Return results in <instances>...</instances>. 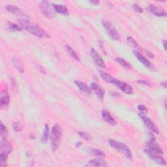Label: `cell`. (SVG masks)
Wrapping results in <instances>:
<instances>
[{
    "label": "cell",
    "instance_id": "obj_1",
    "mask_svg": "<svg viewBox=\"0 0 167 167\" xmlns=\"http://www.w3.org/2000/svg\"><path fill=\"white\" fill-rule=\"evenodd\" d=\"M18 22L22 29L27 31L33 35L41 39L50 38L49 33L35 23H33L25 19H19Z\"/></svg>",
    "mask_w": 167,
    "mask_h": 167
},
{
    "label": "cell",
    "instance_id": "obj_2",
    "mask_svg": "<svg viewBox=\"0 0 167 167\" xmlns=\"http://www.w3.org/2000/svg\"><path fill=\"white\" fill-rule=\"evenodd\" d=\"M13 146L7 138H2L0 143V166L2 167L7 166L6 161L9 155L13 151Z\"/></svg>",
    "mask_w": 167,
    "mask_h": 167
},
{
    "label": "cell",
    "instance_id": "obj_3",
    "mask_svg": "<svg viewBox=\"0 0 167 167\" xmlns=\"http://www.w3.org/2000/svg\"><path fill=\"white\" fill-rule=\"evenodd\" d=\"M62 137V127L59 123H55L51 131V146L52 150L55 152L59 148Z\"/></svg>",
    "mask_w": 167,
    "mask_h": 167
},
{
    "label": "cell",
    "instance_id": "obj_4",
    "mask_svg": "<svg viewBox=\"0 0 167 167\" xmlns=\"http://www.w3.org/2000/svg\"><path fill=\"white\" fill-rule=\"evenodd\" d=\"M108 143L112 148L117 150L118 152L122 154L125 157L128 159L129 160H132V153L130 149L126 144H125L122 143H120V142L115 140L114 139H108Z\"/></svg>",
    "mask_w": 167,
    "mask_h": 167
},
{
    "label": "cell",
    "instance_id": "obj_5",
    "mask_svg": "<svg viewBox=\"0 0 167 167\" xmlns=\"http://www.w3.org/2000/svg\"><path fill=\"white\" fill-rule=\"evenodd\" d=\"M39 9L45 17L48 19H53L56 12L54 11V8L53 3L52 4L48 1H42L39 3Z\"/></svg>",
    "mask_w": 167,
    "mask_h": 167
},
{
    "label": "cell",
    "instance_id": "obj_6",
    "mask_svg": "<svg viewBox=\"0 0 167 167\" xmlns=\"http://www.w3.org/2000/svg\"><path fill=\"white\" fill-rule=\"evenodd\" d=\"M102 24L108 36L114 40H120V37L119 33L110 22L106 20H103L102 21Z\"/></svg>",
    "mask_w": 167,
    "mask_h": 167
},
{
    "label": "cell",
    "instance_id": "obj_7",
    "mask_svg": "<svg viewBox=\"0 0 167 167\" xmlns=\"http://www.w3.org/2000/svg\"><path fill=\"white\" fill-rule=\"evenodd\" d=\"M144 152L148 156V157L151 159L155 163L162 166L166 165L165 159L162 157V154L152 151V150L148 148H146L144 149Z\"/></svg>",
    "mask_w": 167,
    "mask_h": 167
},
{
    "label": "cell",
    "instance_id": "obj_8",
    "mask_svg": "<svg viewBox=\"0 0 167 167\" xmlns=\"http://www.w3.org/2000/svg\"><path fill=\"white\" fill-rule=\"evenodd\" d=\"M149 139L147 143V148L160 154H163V150L161 148V146L155 141V137L152 134V132H149Z\"/></svg>",
    "mask_w": 167,
    "mask_h": 167
},
{
    "label": "cell",
    "instance_id": "obj_9",
    "mask_svg": "<svg viewBox=\"0 0 167 167\" xmlns=\"http://www.w3.org/2000/svg\"><path fill=\"white\" fill-rule=\"evenodd\" d=\"M138 115H139V117L140 118V119L143 120L144 125L150 131H151V132L159 134L158 129L156 127V125H155V123L151 120V119H149L148 116H146L144 113L140 112V113H139Z\"/></svg>",
    "mask_w": 167,
    "mask_h": 167
},
{
    "label": "cell",
    "instance_id": "obj_10",
    "mask_svg": "<svg viewBox=\"0 0 167 167\" xmlns=\"http://www.w3.org/2000/svg\"><path fill=\"white\" fill-rule=\"evenodd\" d=\"M114 85L116 86L122 92L127 95H132L133 92H134V90H133V88L131 86L127 84V83L120 81L117 79L115 81Z\"/></svg>",
    "mask_w": 167,
    "mask_h": 167
},
{
    "label": "cell",
    "instance_id": "obj_11",
    "mask_svg": "<svg viewBox=\"0 0 167 167\" xmlns=\"http://www.w3.org/2000/svg\"><path fill=\"white\" fill-rule=\"evenodd\" d=\"M91 57H92V59L94 61L95 63L99 67L101 68V69L106 68V64L105 62L103 61V58L98 54V52L94 48L91 49Z\"/></svg>",
    "mask_w": 167,
    "mask_h": 167
},
{
    "label": "cell",
    "instance_id": "obj_12",
    "mask_svg": "<svg viewBox=\"0 0 167 167\" xmlns=\"http://www.w3.org/2000/svg\"><path fill=\"white\" fill-rule=\"evenodd\" d=\"M148 11L159 17H165L167 16L165 9L154 5H149L148 7Z\"/></svg>",
    "mask_w": 167,
    "mask_h": 167
},
{
    "label": "cell",
    "instance_id": "obj_13",
    "mask_svg": "<svg viewBox=\"0 0 167 167\" xmlns=\"http://www.w3.org/2000/svg\"><path fill=\"white\" fill-rule=\"evenodd\" d=\"M74 84L77 86V88L84 95H86L87 96L91 95L92 89H91V88L89 87L86 83L80 80H75Z\"/></svg>",
    "mask_w": 167,
    "mask_h": 167
},
{
    "label": "cell",
    "instance_id": "obj_14",
    "mask_svg": "<svg viewBox=\"0 0 167 167\" xmlns=\"http://www.w3.org/2000/svg\"><path fill=\"white\" fill-rule=\"evenodd\" d=\"M133 54H134L135 57L137 58V60L140 62H141L142 64L144 65L146 67H147L149 69H154V65H152V63L150 62L144 56H143V54L138 51H133Z\"/></svg>",
    "mask_w": 167,
    "mask_h": 167
},
{
    "label": "cell",
    "instance_id": "obj_15",
    "mask_svg": "<svg viewBox=\"0 0 167 167\" xmlns=\"http://www.w3.org/2000/svg\"><path fill=\"white\" fill-rule=\"evenodd\" d=\"M10 97L6 90H2L0 94V105L2 108H6L9 105Z\"/></svg>",
    "mask_w": 167,
    "mask_h": 167
},
{
    "label": "cell",
    "instance_id": "obj_16",
    "mask_svg": "<svg viewBox=\"0 0 167 167\" xmlns=\"http://www.w3.org/2000/svg\"><path fill=\"white\" fill-rule=\"evenodd\" d=\"M91 88L94 91L97 98L99 100H101V101H103V99L104 98V95H105V91L103 89L95 82L91 83Z\"/></svg>",
    "mask_w": 167,
    "mask_h": 167
},
{
    "label": "cell",
    "instance_id": "obj_17",
    "mask_svg": "<svg viewBox=\"0 0 167 167\" xmlns=\"http://www.w3.org/2000/svg\"><path fill=\"white\" fill-rule=\"evenodd\" d=\"M108 164L106 161L101 159V158L98 159H93L88 162L86 166L87 167H103L107 166Z\"/></svg>",
    "mask_w": 167,
    "mask_h": 167
},
{
    "label": "cell",
    "instance_id": "obj_18",
    "mask_svg": "<svg viewBox=\"0 0 167 167\" xmlns=\"http://www.w3.org/2000/svg\"><path fill=\"white\" fill-rule=\"evenodd\" d=\"M5 9L9 13H12L13 14L26 16V14L23 13V11L20 9V8H19L17 6H15L14 5H7L5 7Z\"/></svg>",
    "mask_w": 167,
    "mask_h": 167
},
{
    "label": "cell",
    "instance_id": "obj_19",
    "mask_svg": "<svg viewBox=\"0 0 167 167\" xmlns=\"http://www.w3.org/2000/svg\"><path fill=\"white\" fill-rule=\"evenodd\" d=\"M101 115H102L103 119L108 124L112 125V126H115V125H116V120L114 119V118L112 116V115L109 112H108L107 110H103L102 112H101Z\"/></svg>",
    "mask_w": 167,
    "mask_h": 167
},
{
    "label": "cell",
    "instance_id": "obj_20",
    "mask_svg": "<svg viewBox=\"0 0 167 167\" xmlns=\"http://www.w3.org/2000/svg\"><path fill=\"white\" fill-rule=\"evenodd\" d=\"M99 74H100V76H101V77L103 78V80H105V82H106L107 83L114 84L115 81L116 80V78L112 77L111 74H110L109 73H108L107 72L100 70Z\"/></svg>",
    "mask_w": 167,
    "mask_h": 167
},
{
    "label": "cell",
    "instance_id": "obj_21",
    "mask_svg": "<svg viewBox=\"0 0 167 167\" xmlns=\"http://www.w3.org/2000/svg\"><path fill=\"white\" fill-rule=\"evenodd\" d=\"M53 5L56 13L65 16L69 15V9L67 8L65 5L62 4H53Z\"/></svg>",
    "mask_w": 167,
    "mask_h": 167
},
{
    "label": "cell",
    "instance_id": "obj_22",
    "mask_svg": "<svg viewBox=\"0 0 167 167\" xmlns=\"http://www.w3.org/2000/svg\"><path fill=\"white\" fill-rule=\"evenodd\" d=\"M49 127H48V124H45V127H44V130H43V135L41 137V143L43 144H45L47 143V141L48 140L49 138Z\"/></svg>",
    "mask_w": 167,
    "mask_h": 167
},
{
    "label": "cell",
    "instance_id": "obj_23",
    "mask_svg": "<svg viewBox=\"0 0 167 167\" xmlns=\"http://www.w3.org/2000/svg\"><path fill=\"white\" fill-rule=\"evenodd\" d=\"M65 49L67 52V53L73 58V59H74L75 60L77 61H80V57L78 56V55L77 54V53L74 51V50H73L71 46H70L69 45H66L65 46Z\"/></svg>",
    "mask_w": 167,
    "mask_h": 167
},
{
    "label": "cell",
    "instance_id": "obj_24",
    "mask_svg": "<svg viewBox=\"0 0 167 167\" xmlns=\"http://www.w3.org/2000/svg\"><path fill=\"white\" fill-rule=\"evenodd\" d=\"M13 63L15 67L16 68L20 73H24V67L22 66L21 62L20 61L19 59H18L17 57H14L13 59L12 60Z\"/></svg>",
    "mask_w": 167,
    "mask_h": 167
},
{
    "label": "cell",
    "instance_id": "obj_25",
    "mask_svg": "<svg viewBox=\"0 0 167 167\" xmlns=\"http://www.w3.org/2000/svg\"><path fill=\"white\" fill-rule=\"evenodd\" d=\"M114 60L118 63L119 65H121L122 67H123L125 68H126V69H131V64L127 62L125 60L123 59V58L121 57H116Z\"/></svg>",
    "mask_w": 167,
    "mask_h": 167
},
{
    "label": "cell",
    "instance_id": "obj_26",
    "mask_svg": "<svg viewBox=\"0 0 167 167\" xmlns=\"http://www.w3.org/2000/svg\"><path fill=\"white\" fill-rule=\"evenodd\" d=\"M89 153L91 155H93L97 157H99V158L105 157V154L101 149L91 148L89 149Z\"/></svg>",
    "mask_w": 167,
    "mask_h": 167
},
{
    "label": "cell",
    "instance_id": "obj_27",
    "mask_svg": "<svg viewBox=\"0 0 167 167\" xmlns=\"http://www.w3.org/2000/svg\"><path fill=\"white\" fill-rule=\"evenodd\" d=\"M7 28L10 31L13 32H20L22 30V28L20 26L14 23H10V22L8 23Z\"/></svg>",
    "mask_w": 167,
    "mask_h": 167
},
{
    "label": "cell",
    "instance_id": "obj_28",
    "mask_svg": "<svg viewBox=\"0 0 167 167\" xmlns=\"http://www.w3.org/2000/svg\"><path fill=\"white\" fill-rule=\"evenodd\" d=\"M127 43L132 47L137 48V49H140V46L138 45V44L137 43V42L133 39L132 37H127Z\"/></svg>",
    "mask_w": 167,
    "mask_h": 167
},
{
    "label": "cell",
    "instance_id": "obj_29",
    "mask_svg": "<svg viewBox=\"0 0 167 167\" xmlns=\"http://www.w3.org/2000/svg\"><path fill=\"white\" fill-rule=\"evenodd\" d=\"M0 135L2 136V138H7L8 135V130L5 125L2 122L0 125Z\"/></svg>",
    "mask_w": 167,
    "mask_h": 167
},
{
    "label": "cell",
    "instance_id": "obj_30",
    "mask_svg": "<svg viewBox=\"0 0 167 167\" xmlns=\"http://www.w3.org/2000/svg\"><path fill=\"white\" fill-rule=\"evenodd\" d=\"M12 127L13 131L15 132H20L23 130L22 125L19 122H14L12 125Z\"/></svg>",
    "mask_w": 167,
    "mask_h": 167
},
{
    "label": "cell",
    "instance_id": "obj_31",
    "mask_svg": "<svg viewBox=\"0 0 167 167\" xmlns=\"http://www.w3.org/2000/svg\"><path fill=\"white\" fill-rule=\"evenodd\" d=\"M77 134L82 138H83L84 140H90L91 139V136L88 134V133L87 132H83V131H78L77 132Z\"/></svg>",
    "mask_w": 167,
    "mask_h": 167
},
{
    "label": "cell",
    "instance_id": "obj_32",
    "mask_svg": "<svg viewBox=\"0 0 167 167\" xmlns=\"http://www.w3.org/2000/svg\"><path fill=\"white\" fill-rule=\"evenodd\" d=\"M132 9L138 13H143V9L142 7H140L138 4H136V3L133 4L132 5Z\"/></svg>",
    "mask_w": 167,
    "mask_h": 167
},
{
    "label": "cell",
    "instance_id": "obj_33",
    "mask_svg": "<svg viewBox=\"0 0 167 167\" xmlns=\"http://www.w3.org/2000/svg\"><path fill=\"white\" fill-rule=\"evenodd\" d=\"M137 83L139 85H143L144 86H150L151 84H150V83L145 80H139L137 81Z\"/></svg>",
    "mask_w": 167,
    "mask_h": 167
},
{
    "label": "cell",
    "instance_id": "obj_34",
    "mask_svg": "<svg viewBox=\"0 0 167 167\" xmlns=\"http://www.w3.org/2000/svg\"><path fill=\"white\" fill-rule=\"evenodd\" d=\"M138 109L142 113H144L147 112V108L143 105H139L138 106Z\"/></svg>",
    "mask_w": 167,
    "mask_h": 167
},
{
    "label": "cell",
    "instance_id": "obj_35",
    "mask_svg": "<svg viewBox=\"0 0 167 167\" xmlns=\"http://www.w3.org/2000/svg\"><path fill=\"white\" fill-rule=\"evenodd\" d=\"M144 52H145V54H146V56L149 57V58H152V59H154V58L155 57V55L151 52V51H149L148 50H144Z\"/></svg>",
    "mask_w": 167,
    "mask_h": 167
},
{
    "label": "cell",
    "instance_id": "obj_36",
    "mask_svg": "<svg viewBox=\"0 0 167 167\" xmlns=\"http://www.w3.org/2000/svg\"><path fill=\"white\" fill-rule=\"evenodd\" d=\"M110 94V95L114 97L115 98H120V97H121V95L119 93L116 92V91H111Z\"/></svg>",
    "mask_w": 167,
    "mask_h": 167
},
{
    "label": "cell",
    "instance_id": "obj_37",
    "mask_svg": "<svg viewBox=\"0 0 167 167\" xmlns=\"http://www.w3.org/2000/svg\"><path fill=\"white\" fill-rule=\"evenodd\" d=\"M10 85H11V87L12 89H13L14 88V86H16V82L13 78H11V79H10Z\"/></svg>",
    "mask_w": 167,
    "mask_h": 167
},
{
    "label": "cell",
    "instance_id": "obj_38",
    "mask_svg": "<svg viewBox=\"0 0 167 167\" xmlns=\"http://www.w3.org/2000/svg\"><path fill=\"white\" fill-rule=\"evenodd\" d=\"M162 44H163V45L164 48L166 50V40H163L162 41Z\"/></svg>",
    "mask_w": 167,
    "mask_h": 167
},
{
    "label": "cell",
    "instance_id": "obj_39",
    "mask_svg": "<svg viewBox=\"0 0 167 167\" xmlns=\"http://www.w3.org/2000/svg\"><path fill=\"white\" fill-rule=\"evenodd\" d=\"M161 85L164 87V88H166V82H163L161 83Z\"/></svg>",
    "mask_w": 167,
    "mask_h": 167
},
{
    "label": "cell",
    "instance_id": "obj_40",
    "mask_svg": "<svg viewBox=\"0 0 167 167\" xmlns=\"http://www.w3.org/2000/svg\"><path fill=\"white\" fill-rule=\"evenodd\" d=\"M90 3H93L94 5H98L99 3V1H89Z\"/></svg>",
    "mask_w": 167,
    "mask_h": 167
},
{
    "label": "cell",
    "instance_id": "obj_41",
    "mask_svg": "<svg viewBox=\"0 0 167 167\" xmlns=\"http://www.w3.org/2000/svg\"><path fill=\"white\" fill-rule=\"evenodd\" d=\"M29 137H30V138H31V139H35V136L34 135H33V134H30Z\"/></svg>",
    "mask_w": 167,
    "mask_h": 167
},
{
    "label": "cell",
    "instance_id": "obj_42",
    "mask_svg": "<svg viewBox=\"0 0 167 167\" xmlns=\"http://www.w3.org/2000/svg\"><path fill=\"white\" fill-rule=\"evenodd\" d=\"M75 145H76L77 148H78V147H80L82 145V143H81V142H77V143H76V144H75Z\"/></svg>",
    "mask_w": 167,
    "mask_h": 167
}]
</instances>
